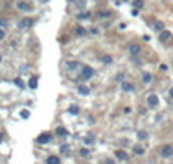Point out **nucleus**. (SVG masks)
Returning a JSON list of instances; mask_svg holds the SVG:
<instances>
[{
	"label": "nucleus",
	"mask_w": 173,
	"mask_h": 164,
	"mask_svg": "<svg viewBox=\"0 0 173 164\" xmlns=\"http://www.w3.org/2000/svg\"><path fill=\"white\" fill-rule=\"evenodd\" d=\"M75 33H76L78 37H83V35H85V30H83V28H80V26H78L76 30H75Z\"/></svg>",
	"instance_id": "nucleus-17"
},
{
	"label": "nucleus",
	"mask_w": 173,
	"mask_h": 164,
	"mask_svg": "<svg viewBox=\"0 0 173 164\" xmlns=\"http://www.w3.org/2000/svg\"><path fill=\"white\" fill-rule=\"evenodd\" d=\"M133 152H135V154H144V149H142L140 145H135L133 147Z\"/></svg>",
	"instance_id": "nucleus-21"
},
{
	"label": "nucleus",
	"mask_w": 173,
	"mask_h": 164,
	"mask_svg": "<svg viewBox=\"0 0 173 164\" xmlns=\"http://www.w3.org/2000/svg\"><path fill=\"white\" fill-rule=\"evenodd\" d=\"M0 144H2V133H0Z\"/></svg>",
	"instance_id": "nucleus-32"
},
{
	"label": "nucleus",
	"mask_w": 173,
	"mask_h": 164,
	"mask_svg": "<svg viewBox=\"0 0 173 164\" xmlns=\"http://www.w3.org/2000/svg\"><path fill=\"white\" fill-rule=\"evenodd\" d=\"M104 16H109V12H107V11H104V12L100 11V12H99V18H104Z\"/></svg>",
	"instance_id": "nucleus-28"
},
{
	"label": "nucleus",
	"mask_w": 173,
	"mask_h": 164,
	"mask_svg": "<svg viewBox=\"0 0 173 164\" xmlns=\"http://www.w3.org/2000/svg\"><path fill=\"white\" fill-rule=\"evenodd\" d=\"M92 76H94V69H92V68L85 66V68L81 69V78H83V80H88V78H92Z\"/></svg>",
	"instance_id": "nucleus-3"
},
{
	"label": "nucleus",
	"mask_w": 173,
	"mask_h": 164,
	"mask_svg": "<svg viewBox=\"0 0 173 164\" xmlns=\"http://www.w3.org/2000/svg\"><path fill=\"white\" fill-rule=\"evenodd\" d=\"M52 140V135L49 133V131H45V133H40L38 137H37V142L38 144H49Z\"/></svg>",
	"instance_id": "nucleus-1"
},
{
	"label": "nucleus",
	"mask_w": 173,
	"mask_h": 164,
	"mask_svg": "<svg viewBox=\"0 0 173 164\" xmlns=\"http://www.w3.org/2000/svg\"><path fill=\"white\" fill-rule=\"evenodd\" d=\"M61 161H59V157H56V156H52V157H47V164H59Z\"/></svg>",
	"instance_id": "nucleus-8"
},
{
	"label": "nucleus",
	"mask_w": 173,
	"mask_h": 164,
	"mask_svg": "<svg viewBox=\"0 0 173 164\" xmlns=\"http://www.w3.org/2000/svg\"><path fill=\"white\" fill-rule=\"evenodd\" d=\"M57 133L61 137H66V135H68V130H64V128L61 126V128H57Z\"/></svg>",
	"instance_id": "nucleus-18"
},
{
	"label": "nucleus",
	"mask_w": 173,
	"mask_h": 164,
	"mask_svg": "<svg viewBox=\"0 0 173 164\" xmlns=\"http://www.w3.org/2000/svg\"><path fill=\"white\" fill-rule=\"evenodd\" d=\"M61 152H62V154H68V152H69V147H68V145H62V147H61Z\"/></svg>",
	"instance_id": "nucleus-26"
},
{
	"label": "nucleus",
	"mask_w": 173,
	"mask_h": 164,
	"mask_svg": "<svg viewBox=\"0 0 173 164\" xmlns=\"http://www.w3.org/2000/svg\"><path fill=\"white\" fill-rule=\"evenodd\" d=\"M170 38H172V33H170V31H166V30H163V31L159 33V42H161V43H166Z\"/></svg>",
	"instance_id": "nucleus-5"
},
{
	"label": "nucleus",
	"mask_w": 173,
	"mask_h": 164,
	"mask_svg": "<svg viewBox=\"0 0 173 164\" xmlns=\"http://www.w3.org/2000/svg\"><path fill=\"white\" fill-rule=\"evenodd\" d=\"M116 157L118 159H121V161H128L130 157H128V154L125 152V150H116Z\"/></svg>",
	"instance_id": "nucleus-7"
},
{
	"label": "nucleus",
	"mask_w": 173,
	"mask_h": 164,
	"mask_svg": "<svg viewBox=\"0 0 173 164\" xmlns=\"http://www.w3.org/2000/svg\"><path fill=\"white\" fill-rule=\"evenodd\" d=\"M0 61H2V57H0Z\"/></svg>",
	"instance_id": "nucleus-33"
},
{
	"label": "nucleus",
	"mask_w": 173,
	"mask_h": 164,
	"mask_svg": "<svg viewBox=\"0 0 173 164\" xmlns=\"http://www.w3.org/2000/svg\"><path fill=\"white\" fill-rule=\"evenodd\" d=\"M170 95H172V97H173V88H172V90H170Z\"/></svg>",
	"instance_id": "nucleus-31"
},
{
	"label": "nucleus",
	"mask_w": 173,
	"mask_h": 164,
	"mask_svg": "<svg viewBox=\"0 0 173 164\" xmlns=\"http://www.w3.org/2000/svg\"><path fill=\"white\" fill-rule=\"evenodd\" d=\"M123 90H125V92H133L135 87L132 85V83H123Z\"/></svg>",
	"instance_id": "nucleus-10"
},
{
	"label": "nucleus",
	"mask_w": 173,
	"mask_h": 164,
	"mask_svg": "<svg viewBox=\"0 0 173 164\" xmlns=\"http://www.w3.org/2000/svg\"><path fill=\"white\" fill-rule=\"evenodd\" d=\"M102 62L111 64V62H113V57H111V55H104V57H102Z\"/></svg>",
	"instance_id": "nucleus-16"
},
{
	"label": "nucleus",
	"mask_w": 173,
	"mask_h": 164,
	"mask_svg": "<svg viewBox=\"0 0 173 164\" xmlns=\"http://www.w3.org/2000/svg\"><path fill=\"white\" fill-rule=\"evenodd\" d=\"M80 154H81L83 157H88V154H90V152H88L87 149H81V150H80Z\"/></svg>",
	"instance_id": "nucleus-25"
},
{
	"label": "nucleus",
	"mask_w": 173,
	"mask_h": 164,
	"mask_svg": "<svg viewBox=\"0 0 173 164\" xmlns=\"http://www.w3.org/2000/svg\"><path fill=\"white\" fill-rule=\"evenodd\" d=\"M21 116H23V119H28V118H30V111H23V112H21Z\"/></svg>",
	"instance_id": "nucleus-24"
},
{
	"label": "nucleus",
	"mask_w": 173,
	"mask_h": 164,
	"mask_svg": "<svg viewBox=\"0 0 173 164\" xmlns=\"http://www.w3.org/2000/svg\"><path fill=\"white\" fill-rule=\"evenodd\" d=\"M142 80H144V83H149V81L153 80V76H151V74H144V78H142Z\"/></svg>",
	"instance_id": "nucleus-23"
},
{
	"label": "nucleus",
	"mask_w": 173,
	"mask_h": 164,
	"mask_svg": "<svg viewBox=\"0 0 173 164\" xmlns=\"http://www.w3.org/2000/svg\"><path fill=\"white\" fill-rule=\"evenodd\" d=\"M37 85H38V80H37V78H31V80H30V88H33V90H35V88H37Z\"/></svg>",
	"instance_id": "nucleus-13"
},
{
	"label": "nucleus",
	"mask_w": 173,
	"mask_h": 164,
	"mask_svg": "<svg viewBox=\"0 0 173 164\" xmlns=\"http://www.w3.org/2000/svg\"><path fill=\"white\" fill-rule=\"evenodd\" d=\"M68 111H69V114H78V111L80 109H78V106H69V109Z\"/></svg>",
	"instance_id": "nucleus-14"
},
{
	"label": "nucleus",
	"mask_w": 173,
	"mask_h": 164,
	"mask_svg": "<svg viewBox=\"0 0 173 164\" xmlns=\"http://www.w3.org/2000/svg\"><path fill=\"white\" fill-rule=\"evenodd\" d=\"M92 140H94V138H92V137H88V138H85V144H92Z\"/></svg>",
	"instance_id": "nucleus-29"
},
{
	"label": "nucleus",
	"mask_w": 173,
	"mask_h": 164,
	"mask_svg": "<svg viewBox=\"0 0 173 164\" xmlns=\"http://www.w3.org/2000/svg\"><path fill=\"white\" fill-rule=\"evenodd\" d=\"M18 9H21V11H30L31 7H30V5H26L24 2H19V4H18Z\"/></svg>",
	"instance_id": "nucleus-12"
},
{
	"label": "nucleus",
	"mask_w": 173,
	"mask_h": 164,
	"mask_svg": "<svg viewBox=\"0 0 173 164\" xmlns=\"http://www.w3.org/2000/svg\"><path fill=\"white\" fill-rule=\"evenodd\" d=\"M128 49H130V52H132V54H138V52H140V47H138V45H135V43H132Z\"/></svg>",
	"instance_id": "nucleus-9"
},
{
	"label": "nucleus",
	"mask_w": 173,
	"mask_h": 164,
	"mask_svg": "<svg viewBox=\"0 0 173 164\" xmlns=\"http://www.w3.org/2000/svg\"><path fill=\"white\" fill-rule=\"evenodd\" d=\"M154 30H157V31H163V23L156 21V23H154Z\"/></svg>",
	"instance_id": "nucleus-15"
},
{
	"label": "nucleus",
	"mask_w": 173,
	"mask_h": 164,
	"mask_svg": "<svg viewBox=\"0 0 173 164\" xmlns=\"http://www.w3.org/2000/svg\"><path fill=\"white\" fill-rule=\"evenodd\" d=\"M142 5H144V2H142V0H133V7H135V9H140Z\"/></svg>",
	"instance_id": "nucleus-19"
},
{
	"label": "nucleus",
	"mask_w": 173,
	"mask_h": 164,
	"mask_svg": "<svg viewBox=\"0 0 173 164\" xmlns=\"http://www.w3.org/2000/svg\"><path fill=\"white\" fill-rule=\"evenodd\" d=\"M90 18V12H81V14H78V19H88Z\"/></svg>",
	"instance_id": "nucleus-20"
},
{
	"label": "nucleus",
	"mask_w": 173,
	"mask_h": 164,
	"mask_svg": "<svg viewBox=\"0 0 173 164\" xmlns=\"http://www.w3.org/2000/svg\"><path fill=\"white\" fill-rule=\"evenodd\" d=\"M161 156H163L165 159L173 157V147L172 145H163V147H161Z\"/></svg>",
	"instance_id": "nucleus-2"
},
{
	"label": "nucleus",
	"mask_w": 173,
	"mask_h": 164,
	"mask_svg": "<svg viewBox=\"0 0 173 164\" xmlns=\"http://www.w3.org/2000/svg\"><path fill=\"white\" fill-rule=\"evenodd\" d=\"M78 92H80L81 95H88V93H90V90H88L87 87H83V85H81V87H78Z\"/></svg>",
	"instance_id": "nucleus-11"
},
{
	"label": "nucleus",
	"mask_w": 173,
	"mask_h": 164,
	"mask_svg": "<svg viewBox=\"0 0 173 164\" xmlns=\"http://www.w3.org/2000/svg\"><path fill=\"white\" fill-rule=\"evenodd\" d=\"M14 83H16V85H18V87H21V88H23V87H24V83H23V81H21L19 78H16V80H14Z\"/></svg>",
	"instance_id": "nucleus-27"
},
{
	"label": "nucleus",
	"mask_w": 173,
	"mask_h": 164,
	"mask_svg": "<svg viewBox=\"0 0 173 164\" xmlns=\"http://www.w3.org/2000/svg\"><path fill=\"white\" fill-rule=\"evenodd\" d=\"M137 137H138V140H144V138H147V133H145V131H138Z\"/></svg>",
	"instance_id": "nucleus-22"
},
{
	"label": "nucleus",
	"mask_w": 173,
	"mask_h": 164,
	"mask_svg": "<svg viewBox=\"0 0 173 164\" xmlns=\"http://www.w3.org/2000/svg\"><path fill=\"white\" fill-rule=\"evenodd\" d=\"M157 102H159V99H157V95H149L147 97V104H149V107H156L157 106Z\"/></svg>",
	"instance_id": "nucleus-6"
},
{
	"label": "nucleus",
	"mask_w": 173,
	"mask_h": 164,
	"mask_svg": "<svg viewBox=\"0 0 173 164\" xmlns=\"http://www.w3.org/2000/svg\"><path fill=\"white\" fill-rule=\"evenodd\" d=\"M33 26V19L31 18H24L23 21L19 23V28L21 30H26V28H31Z\"/></svg>",
	"instance_id": "nucleus-4"
},
{
	"label": "nucleus",
	"mask_w": 173,
	"mask_h": 164,
	"mask_svg": "<svg viewBox=\"0 0 173 164\" xmlns=\"http://www.w3.org/2000/svg\"><path fill=\"white\" fill-rule=\"evenodd\" d=\"M4 37H5V33H4V30H0V40H2Z\"/></svg>",
	"instance_id": "nucleus-30"
}]
</instances>
